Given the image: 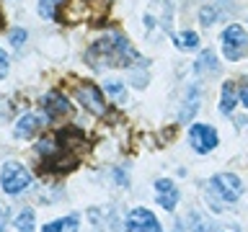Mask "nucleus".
I'll list each match as a JSON object with an SVG mask.
<instances>
[{
	"instance_id": "f257e3e1",
	"label": "nucleus",
	"mask_w": 248,
	"mask_h": 232,
	"mask_svg": "<svg viewBox=\"0 0 248 232\" xmlns=\"http://www.w3.org/2000/svg\"><path fill=\"white\" fill-rule=\"evenodd\" d=\"M83 145V134L75 129H67V131H57L52 137H44L39 139L36 145V155L42 158V168L44 170H52V173H62V170H73L80 160V150Z\"/></svg>"
},
{
	"instance_id": "f03ea898",
	"label": "nucleus",
	"mask_w": 248,
	"mask_h": 232,
	"mask_svg": "<svg viewBox=\"0 0 248 232\" xmlns=\"http://www.w3.org/2000/svg\"><path fill=\"white\" fill-rule=\"evenodd\" d=\"M85 59L93 70L104 67H135L140 62L137 49L129 44L127 36L122 34H108L104 39L91 44V49L85 52Z\"/></svg>"
},
{
	"instance_id": "7ed1b4c3",
	"label": "nucleus",
	"mask_w": 248,
	"mask_h": 232,
	"mask_svg": "<svg viewBox=\"0 0 248 232\" xmlns=\"http://www.w3.org/2000/svg\"><path fill=\"white\" fill-rule=\"evenodd\" d=\"M31 186V173L26 170V165H21V162L16 160H8L3 162V168H0V188H3L8 196H18L23 193Z\"/></svg>"
},
{
	"instance_id": "20e7f679",
	"label": "nucleus",
	"mask_w": 248,
	"mask_h": 232,
	"mask_svg": "<svg viewBox=\"0 0 248 232\" xmlns=\"http://www.w3.org/2000/svg\"><path fill=\"white\" fill-rule=\"evenodd\" d=\"M220 44H222V54L228 62H240L243 57H248V34H246L243 26H238V23H230V26L222 31Z\"/></svg>"
},
{
	"instance_id": "39448f33",
	"label": "nucleus",
	"mask_w": 248,
	"mask_h": 232,
	"mask_svg": "<svg viewBox=\"0 0 248 232\" xmlns=\"http://www.w3.org/2000/svg\"><path fill=\"white\" fill-rule=\"evenodd\" d=\"M209 191H212L220 201H225V204H235V201L243 196L246 186L235 173H217V175L209 178Z\"/></svg>"
},
{
	"instance_id": "423d86ee",
	"label": "nucleus",
	"mask_w": 248,
	"mask_h": 232,
	"mask_svg": "<svg viewBox=\"0 0 248 232\" xmlns=\"http://www.w3.org/2000/svg\"><path fill=\"white\" fill-rule=\"evenodd\" d=\"M75 96H78V101H80V106L85 108V111H91L93 116H104V114H106L104 90H101L98 85H93V83H83V85H78Z\"/></svg>"
},
{
	"instance_id": "0eeeda50",
	"label": "nucleus",
	"mask_w": 248,
	"mask_h": 232,
	"mask_svg": "<svg viewBox=\"0 0 248 232\" xmlns=\"http://www.w3.org/2000/svg\"><path fill=\"white\" fill-rule=\"evenodd\" d=\"M217 131L209 127V124H191V129H189V145L194 147V152H199V155H207V152H212L215 147H217Z\"/></svg>"
},
{
	"instance_id": "6e6552de",
	"label": "nucleus",
	"mask_w": 248,
	"mask_h": 232,
	"mask_svg": "<svg viewBox=\"0 0 248 232\" xmlns=\"http://www.w3.org/2000/svg\"><path fill=\"white\" fill-rule=\"evenodd\" d=\"M127 232H160V224L155 219V214L145 206H137L127 214V222H124Z\"/></svg>"
},
{
	"instance_id": "1a4fd4ad",
	"label": "nucleus",
	"mask_w": 248,
	"mask_h": 232,
	"mask_svg": "<svg viewBox=\"0 0 248 232\" xmlns=\"http://www.w3.org/2000/svg\"><path fill=\"white\" fill-rule=\"evenodd\" d=\"M178 186L173 181H168V178H158L155 181V201H158V206H163L166 212H173L176 204H178Z\"/></svg>"
},
{
	"instance_id": "9d476101",
	"label": "nucleus",
	"mask_w": 248,
	"mask_h": 232,
	"mask_svg": "<svg viewBox=\"0 0 248 232\" xmlns=\"http://www.w3.org/2000/svg\"><path fill=\"white\" fill-rule=\"evenodd\" d=\"M42 108H44L46 119H62V116L70 114L73 106H70V101L65 98V93L52 90V93H46V96L42 98Z\"/></svg>"
},
{
	"instance_id": "9b49d317",
	"label": "nucleus",
	"mask_w": 248,
	"mask_h": 232,
	"mask_svg": "<svg viewBox=\"0 0 248 232\" xmlns=\"http://www.w3.org/2000/svg\"><path fill=\"white\" fill-rule=\"evenodd\" d=\"M39 129H42V116H36V114H23L21 119L16 121V127H13V137L31 139Z\"/></svg>"
},
{
	"instance_id": "f8f14e48",
	"label": "nucleus",
	"mask_w": 248,
	"mask_h": 232,
	"mask_svg": "<svg viewBox=\"0 0 248 232\" xmlns=\"http://www.w3.org/2000/svg\"><path fill=\"white\" fill-rule=\"evenodd\" d=\"M78 230H80V217L78 214H67L42 227V232H78Z\"/></svg>"
},
{
	"instance_id": "ddd939ff",
	"label": "nucleus",
	"mask_w": 248,
	"mask_h": 232,
	"mask_svg": "<svg viewBox=\"0 0 248 232\" xmlns=\"http://www.w3.org/2000/svg\"><path fill=\"white\" fill-rule=\"evenodd\" d=\"M235 106H238V88L232 83H225L220 96V114H232Z\"/></svg>"
},
{
	"instance_id": "4468645a",
	"label": "nucleus",
	"mask_w": 248,
	"mask_h": 232,
	"mask_svg": "<svg viewBox=\"0 0 248 232\" xmlns=\"http://www.w3.org/2000/svg\"><path fill=\"white\" fill-rule=\"evenodd\" d=\"M16 230L18 232H36V214L31 206L18 212V217H16Z\"/></svg>"
},
{
	"instance_id": "2eb2a0df",
	"label": "nucleus",
	"mask_w": 248,
	"mask_h": 232,
	"mask_svg": "<svg viewBox=\"0 0 248 232\" xmlns=\"http://www.w3.org/2000/svg\"><path fill=\"white\" fill-rule=\"evenodd\" d=\"M191 96L184 101V108H181V114H178V121H189L191 116H194V111L199 108V98H202V93H199V88L194 85V88L189 90Z\"/></svg>"
},
{
	"instance_id": "dca6fc26",
	"label": "nucleus",
	"mask_w": 248,
	"mask_h": 232,
	"mask_svg": "<svg viewBox=\"0 0 248 232\" xmlns=\"http://www.w3.org/2000/svg\"><path fill=\"white\" fill-rule=\"evenodd\" d=\"M173 44L181 52H194L199 46V36L194 31H178V34H173Z\"/></svg>"
},
{
	"instance_id": "f3484780",
	"label": "nucleus",
	"mask_w": 248,
	"mask_h": 232,
	"mask_svg": "<svg viewBox=\"0 0 248 232\" xmlns=\"http://www.w3.org/2000/svg\"><path fill=\"white\" fill-rule=\"evenodd\" d=\"M104 93L114 101V103H119V106L127 103V88H124V83H119V80H106Z\"/></svg>"
},
{
	"instance_id": "a211bd4d",
	"label": "nucleus",
	"mask_w": 248,
	"mask_h": 232,
	"mask_svg": "<svg viewBox=\"0 0 248 232\" xmlns=\"http://www.w3.org/2000/svg\"><path fill=\"white\" fill-rule=\"evenodd\" d=\"M194 67H197V72H199V75H204V72L215 75L217 70H220V65H217V57H215V52H209V49L199 54V59H197V65H194Z\"/></svg>"
},
{
	"instance_id": "6ab92c4d",
	"label": "nucleus",
	"mask_w": 248,
	"mask_h": 232,
	"mask_svg": "<svg viewBox=\"0 0 248 232\" xmlns=\"http://www.w3.org/2000/svg\"><path fill=\"white\" fill-rule=\"evenodd\" d=\"M65 0H39V13L44 15L46 21L57 18V5H62Z\"/></svg>"
},
{
	"instance_id": "aec40b11",
	"label": "nucleus",
	"mask_w": 248,
	"mask_h": 232,
	"mask_svg": "<svg viewBox=\"0 0 248 232\" xmlns=\"http://www.w3.org/2000/svg\"><path fill=\"white\" fill-rule=\"evenodd\" d=\"M189 224H191V232H209V224L202 219L199 214H191L189 217Z\"/></svg>"
},
{
	"instance_id": "412c9836",
	"label": "nucleus",
	"mask_w": 248,
	"mask_h": 232,
	"mask_svg": "<svg viewBox=\"0 0 248 232\" xmlns=\"http://www.w3.org/2000/svg\"><path fill=\"white\" fill-rule=\"evenodd\" d=\"M8 70H11V59H8V52L0 46V80L8 75Z\"/></svg>"
},
{
	"instance_id": "4be33fe9",
	"label": "nucleus",
	"mask_w": 248,
	"mask_h": 232,
	"mask_svg": "<svg viewBox=\"0 0 248 232\" xmlns=\"http://www.w3.org/2000/svg\"><path fill=\"white\" fill-rule=\"evenodd\" d=\"M238 101L248 108V77H243V80H240V85H238Z\"/></svg>"
},
{
	"instance_id": "5701e85b",
	"label": "nucleus",
	"mask_w": 248,
	"mask_h": 232,
	"mask_svg": "<svg viewBox=\"0 0 248 232\" xmlns=\"http://www.w3.org/2000/svg\"><path fill=\"white\" fill-rule=\"evenodd\" d=\"M23 42H26V31H23V29H13V31H11V44L18 49Z\"/></svg>"
},
{
	"instance_id": "b1692460",
	"label": "nucleus",
	"mask_w": 248,
	"mask_h": 232,
	"mask_svg": "<svg viewBox=\"0 0 248 232\" xmlns=\"http://www.w3.org/2000/svg\"><path fill=\"white\" fill-rule=\"evenodd\" d=\"M199 21H202V26H209V23H215V11L212 8H202V13H199Z\"/></svg>"
},
{
	"instance_id": "393cba45",
	"label": "nucleus",
	"mask_w": 248,
	"mask_h": 232,
	"mask_svg": "<svg viewBox=\"0 0 248 232\" xmlns=\"http://www.w3.org/2000/svg\"><path fill=\"white\" fill-rule=\"evenodd\" d=\"M5 227H8V204L0 201V232H5Z\"/></svg>"
},
{
	"instance_id": "a878e982",
	"label": "nucleus",
	"mask_w": 248,
	"mask_h": 232,
	"mask_svg": "<svg viewBox=\"0 0 248 232\" xmlns=\"http://www.w3.org/2000/svg\"><path fill=\"white\" fill-rule=\"evenodd\" d=\"M220 232H240V227H235V224H232V227H225V230H220Z\"/></svg>"
},
{
	"instance_id": "bb28decb",
	"label": "nucleus",
	"mask_w": 248,
	"mask_h": 232,
	"mask_svg": "<svg viewBox=\"0 0 248 232\" xmlns=\"http://www.w3.org/2000/svg\"><path fill=\"white\" fill-rule=\"evenodd\" d=\"M173 232H184V227H181V224H176V230Z\"/></svg>"
}]
</instances>
